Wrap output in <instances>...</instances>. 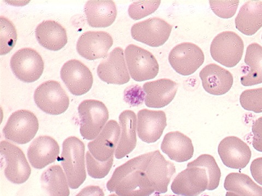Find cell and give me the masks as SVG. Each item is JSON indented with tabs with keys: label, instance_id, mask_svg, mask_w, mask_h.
Masks as SVG:
<instances>
[{
	"label": "cell",
	"instance_id": "obj_9",
	"mask_svg": "<svg viewBox=\"0 0 262 196\" xmlns=\"http://www.w3.org/2000/svg\"><path fill=\"white\" fill-rule=\"evenodd\" d=\"M11 68L15 76L26 83L38 80L45 69V63L39 54L31 48H23L12 57Z\"/></svg>",
	"mask_w": 262,
	"mask_h": 196
},
{
	"label": "cell",
	"instance_id": "obj_35",
	"mask_svg": "<svg viewBox=\"0 0 262 196\" xmlns=\"http://www.w3.org/2000/svg\"><path fill=\"white\" fill-rule=\"evenodd\" d=\"M161 1H138L131 4L128 13L131 19L140 20L151 15L158 9Z\"/></svg>",
	"mask_w": 262,
	"mask_h": 196
},
{
	"label": "cell",
	"instance_id": "obj_39",
	"mask_svg": "<svg viewBox=\"0 0 262 196\" xmlns=\"http://www.w3.org/2000/svg\"><path fill=\"white\" fill-rule=\"evenodd\" d=\"M250 170L255 181L262 185V158L256 159L252 162Z\"/></svg>",
	"mask_w": 262,
	"mask_h": 196
},
{
	"label": "cell",
	"instance_id": "obj_7",
	"mask_svg": "<svg viewBox=\"0 0 262 196\" xmlns=\"http://www.w3.org/2000/svg\"><path fill=\"white\" fill-rule=\"evenodd\" d=\"M34 101L37 107L46 113L59 115L68 109L70 98L59 82L49 80L35 90Z\"/></svg>",
	"mask_w": 262,
	"mask_h": 196
},
{
	"label": "cell",
	"instance_id": "obj_8",
	"mask_svg": "<svg viewBox=\"0 0 262 196\" xmlns=\"http://www.w3.org/2000/svg\"><path fill=\"white\" fill-rule=\"evenodd\" d=\"M129 75L135 81L142 82L157 77L159 65L150 52L134 44L127 46L125 51Z\"/></svg>",
	"mask_w": 262,
	"mask_h": 196
},
{
	"label": "cell",
	"instance_id": "obj_26",
	"mask_svg": "<svg viewBox=\"0 0 262 196\" xmlns=\"http://www.w3.org/2000/svg\"><path fill=\"white\" fill-rule=\"evenodd\" d=\"M84 12L89 26L96 28L111 26L117 16L116 5L113 1H89Z\"/></svg>",
	"mask_w": 262,
	"mask_h": 196
},
{
	"label": "cell",
	"instance_id": "obj_3",
	"mask_svg": "<svg viewBox=\"0 0 262 196\" xmlns=\"http://www.w3.org/2000/svg\"><path fill=\"white\" fill-rule=\"evenodd\" d=\"M242 38L232 31L220 33L212 41L210 54L213 60L227 68H233L239 63L244 53Z\"/></svg>",
	"mask_w": 262,
	"mask_h": 196
},
{
	"label": "cell",
	"instance_id": "obj_14",
	"mask_svg": "<svg viewBox=\"0 0 262 196\" xmlns=\"http://www.w3.org/2000/svg\"><path fill=\"white\" fill-rule=\"evenodd\" d=\"M97 73L102 81L108 84L122 85L128 83L130 77L123 49L120 47L113 49L98 65Z\"/></svg>",
	"mask_w": 262,
	"mask_h": 196
},
{
	"label": "cell",
	"instance_id": "obj_25",
	"mask_svg": "<svg viewBox=\"0 0 262 196\" xmlns=\"http://www.w3.org/2000/svg\"><path fill=\"white\" fill-rule=\"evenodd\" d=\"M35 34L39 44L49 51H59L68 43L67 30L55 21L41 22L37 27Z\"/></svg>",
	"mask_w": 262,
	"mask_h": 196
},
{
	"label": "cell",
	"instance_id": "obj_18",
	"mask_svg": "<svg viewBox=\"0 0 262 196\" xmlns=\"http://www.w3.org/2000/svg\"><path fill=\"white\" fill-rule=\"evenodd\" d=\"M218 153L224 164L227 167L240 169L249 164L251 158L249 146L235 136L225 137L220 143Z\"/></svg>",
	"mask_w": 262,
	"mask_h": 196
},
{
	"label": "cell",
	"instance_id": "obj_12",
	"mask_svg": "<svg viewBox=\"0 0 262 196\" xmlns=\"http://www.w3.org/2000/svg\"><path fill=\"white\" fill-rule=\"evenodd\" d=\"M209 178L206 169L187 167L174 178L171 190L180 196H199L208 189Z\"/></svg>",
	"mask_w": 262,
	"mask_h": 196
},
{
	"label": "cell",
	"instance_id": "obj_13",
	"mask_svg": "<svg viewBox=\"0 0 262 196\" xmlns=\"http://www.w3.org/2000/svg\"><path fill=\"white\" fill-rule=\"evenodd\" d=\"M62 80L74 95L80 96L92 89L94 79L91 71L77 60L66 62L60 71Z\"/></svg>",
	"mask_w": 262,
	"mask_h": 196
},
{
	"label": "cell",
	"instance_id": "obj_16",
	"mask_svg": "<svg viewBox=\"0 0 262 196\" xmlns=\"http://www.w3.org/2000/svg\"><path fill=\"white\" fill-rule=\"evenodd\" d=\"M120 129L117 121L111 120L95 140L88 143L89 151L97 160L104 162L113 157L119 142Z\"/></svg>",
	"mask_w": 262,
	"mask_h": 196
},
{
	"label": "cell",
	"instance_id": "obj_15",
	"mask_svg": "<svg viewBox=\"0 0 262 196\" xmlns=\"http://www.w3.org/2000/svg\"><path fill=\"white\" fill-rule=\"evenodd\" d=\"M113 44V38L108 33L88 31L79 38L76 48L81 57L88 60L94 61L105 59Z\"/></svg>",
	"mask_w": 262,
	"mask_h": 196
},
{
	"label": "cell",
	"instance_id": "obj_11",
	"mask_svg": "<svg viewBox=\"0 0 262 196\" xmlns=\"http://www.w3.org/2000/svg\"><path fill=\"white\" fill-rule=\"evenodd\" d=\"M172 30L169 23L159 18H152L134 24L131 36L138 42L151 47L163 45L168 40Z\"/></svg>",
	"mask_w": 262,
	"mask_h": 196
},
{
	"label": "cell",
	"instance_id": "obj_41",
	"mask_svg": "<svg viewBox=\"0 0 262 196\" xmlns=\"http://www.w3.org/2000/svg\"><path fill=\"white\" fill-rule=\"evenodd\" d=\"M226 196H241L238 194H237L234 192H227L226 194Z\"/></svg>",
	"mask_w": 262,
	"mask_h": 196
},
{
	"label": "cell",
	"instance_id": "obj_23",
	"mask_svg": "<svg viewBox=\"0 0 262 196\" xmlns=\"http://www.w3.org/2000/svg\"><path fill=\"white\" fill-rule=\"evenodd\" d=\"M161 149L170 160L177 162L190 160L194 154L191 138L178 131L169 132L165 135Z\"/></svg>",
	"mask_w": 262,
	"mask_h": 196
},
{
	"label": "cell",
	"instance_id": "obj_28",
	"mask_svg": "<svg viewBox=\"0 0 262 196\" xmlns=\"http://www.w3.org/2000/svg\"><path fill=\"white\" fill-rule=\"evenodd\" d=\"M41 185L49 196H69L67 176L59 165L49 167L41 176Z\"/></svg>",
	"mask_w": 262,
	"mask_h": 196
},
{
	"label": "cell",
	"instance_id": "obj_19",
	"mask_svg": "<svg viewBox=\"0 0 262 196\" xmlns=\"http://www.w3.org/2000/svg\"><path fill=\"white\" fill-rule=\"evenodd\" d=\"M167 125L166 113L163 111L143 109L138 113L137 132L144 142L149 144L158 141Z\"/></svg>",
	"mask_w": 262,
	"mask_h": 196
},
{
	"label": "cell",
	"instance_id": "obj_4",
	"mask_svg": "<svg viewBox=\"0 0 262 196\" xmlns=\"http://www.w3.org/2000/svg\"><path fill=\"white\" fill-rule=\"evenodd\" d=\"M80 133L87 140H93L101 132L109 119V112L104 103L85 100L78 106Z\"/></svg>",
	"mask_w": 262,
	"mask_h": 196
},
{
	"label": "cell",
	"instance_id": "obj_24",
	"mask_svg": "<svg viewBox=\"0 0 262 196\" xmlns=\"http://www.w3.org/2000/svg\"><path fill=\"white\" fill-rule=\"evenodd\" d=\"M119 119L121 134L115 156L117 159H121L136 148L137 118L133 111L125 110L120 114Z\"/></svg>",
	"mask_w": 262,
	"mask_h": 196
},
{
	"label": "cell",
	"instance_id": "obj_38",
	"mask_svg": "<svg viewBox=\"0 0 262 196\" xmlns=\"http://www.w3.org/2000/svg\"><path fill=\"white\" fill-rule=\"evenodd\" d=\"M253 133L252 145L253 148L259 152H262V117L253 122L252 127Z\"/></svg>",
	"mask_w": 262,
	"mask_h": 196
},
{
	"label": "cell",
	"instance_id": "obj_43",
	"mask_svg": "<svg viewBox=\"0 0 262 196\" xmlns=\"http://www.w3.org/2000/svg\"><path fill=\"white\" fill-rule=\"evenodd\" d=\"M108 196H119V195H117V194H114H114H111V195H110Z\"/></svg>",
	"mask_w": 262,
	"mask_h": 196
},
{
	"label": "cell",
	"instance_id": "obj_1",
	"mask_svg": "<svg viewBox=\"0 0 262 196\" xmlns=\"http://www.w3.org/2000/svg\"><path fill=\"white\" fill-rule=\"evenodd\" d=\"M152 152L130 159L117 167L106 188L119 196H150L155 192L145 174Z\"/></svg>",
	"mask_w": 262,
	"mask_h": 196
},
{
	"label": "cell",
	"instance_id": "obj_42",
	"mask_svg": "<svg viewBox=\"0 0 262 196\" xmlns=\"http://www.w3.org/2000/svg\"><path fill=\"white\" fill-rule=\"evenodd\" d=\"M154 196H161L160 195V194H159L158 193H155L154 195ZM165 196H180V195H165Z\"/></svg>",
	"mask_w": 262,
	"mask_h": 196
},
{
	"label": "cell",
	"instance_id": "obj_10",
	"mask_svg": "<svg viewBox=\"0 0 262 196\" xmlns=\"http://www.w3.org/2000/svg\"><path fill=\"white\" fill-rule=\"evenodd\" d=\"M204 54L198 45L189 42L179 44L172 48L168 61L179 75L189 76L198 70L204 62Z\"/></svg>",
	"mask_w": 262,
	"mask_h": 196
},
{
	"label": "cell",
	"instance_id": "obj_6",
	"mask_svg": "<svg viewBox=\"0 0 262 196\" xmlns=\"http://www.w3.org/2000/svg\"><path fill=\"white\" fill-rule=\"evenodd\" d=\"M39 129L35 114L29 110H20L13 112L3 129L7 140L18 144H25L34 138Z\"/></svg>",
	"mask_w": 262,
	"mask_h": 196
},
{
	"label": "cell",
	"instance_id": "obj_31",
	"mask_svg": "<svg viewBox=\"0 0 262 196\" xmlns=\"http://www.w3.org/2000/svg\"><path fill=\"white\" fill-rule=\"evenodd\" d=\"M187 167H200L206 169L209 178L207 190L212 191L218 187L221 173L214 157L209 154H202L194 161L188 163Z\"/></svg>",
	"mask_w": 262,
	"mask_h": 196
},
{
	"label": "cell",
	"instance_id": "obj_30",
	"mask_svg": "<svg viewBox=\"0 0 262 196\" xmlns=\"http://www.w3.org/2000/svg\"><path fill=\"white\" fill-rule=\"evenodd\" d=\"M225 189L241 196H262V187L247 175L229 174L225 179Z\"/></svg>",
	"mask_w": 262,
	"mask_h": 196
},
{
	"label": "cell",
	"instance_id": "obj_29",
	"mask_svg": "<svg viewBox=\"0 0 262 196\" xmlns=\"http://www.w3.org/2000/svg\"><path fill=\"white\" fill-rule=\"evenodd\" d=\"M250 67L247 75L241 78L242 85L247 87L262 83V46L254 43L249 45L244 60Z\"/></svg>",
	"mask_w": 262,
	"mask_h": 196
},
{
	"label": "cell",
	"instance_id": "obj_2",
	"mask_svg": "<svg viewBox=\"0 0 262 196\" xmlns=\"http://www.w3.org/2000/svg\"><path fill=\"white\" fill-rule=\"evenodd\" d=\"M85 150L84 143L76 137H69L63 142L61 165L72 189H77L86 180Z\"/></svg>",
	"mask_w": 262,
	"mask_h": 196
},
{
	"label": "cell",
	"instance_id": "obj_22",
	"mask_svg": "<svg viewBox=\"0 0 262 196\" xmlns=\"http://www.w3.org/2000/svg\"><path fill=\"white\" fill-rule=\"evenodd\" d=\"M205 91L214 95H222L230 91L233 77L228 70L211 63L206 65L200 73Z\"/></svg>",
	"mask_w": 262,
	"mask_h": 196
},
{
	"label": "cell",
	"instance_id": "obj_20",
	"mask_svg": "<svg viewBox=\"0 0 262 196\" xmlns=\"http://www.w3.org/2000/svg\"><path fill=\"white\" fill-rule=\"evenodd\" d=\"M59 153L60 146L54 138L40 136L30 145L28 158L33 167L40 169L54 162Z\"/></svg>",
	"mask_w": 262,
	"mask_h": 196
},
{
	"label": "cell",
	"instance_id": "obj_33",
	"mask_svg": "<svg viewBox=\"0 0 262 196\" xmlns=\"http://www.w3.org/2000/svg\"><path fill=\"white\" fill-rule=\"evenodd\" d=\"M114 158L102 162L97 160L89 151L86 154V162L88 173L94 179H102L107 176L112 167Z\"/></svg>",
	"mask_w": 262,
	"mask_h": 196
},
{
	"label": "cell",
	"instance_id": "obj_27",
	"mask_svg": "<svg viewBox=\"0 0 262 196\" xmlns=\"http://www.w3.org/2000/svg\"><path fill=\"white\" fill-rule=\"evenodd\" d=\"M236 29L243 34L251 36L262 27V2L249 1L241 8L235 19Z\"/></svg>",
	"mask_w": 262,
	"mask_h": 196
},
{
	"label": "cell",
	"instance_id": "obj_32",
	"mask_svg": "<svg viewBox=\"0 0 262 196\" xmlns=\"http://www.w3.org/2000/svg\"><path fill=\"white\" fill-rule=\"evenodd\" d=\"M1 51L0 55L9 53L15 45L18 35L14 24L7 18L1 16Z\"/></svg>",
	"mask_w": 262,
	"mask_h": 196
},
{
	"label": "cell",
	"instance_id": "obj_37",
	"mask_svg": "<svg viewBox=\"0 0 262 196\" xmlns=\"http://www.w3.org/2000/svg\"><path fill=\"white\" fill-rule=\"evenodd\" d=\"M146 94L141 87L135 85L128 87L124 92V101L131 106H138L145 102Z\"/></svg>",
	"mask_w": 262,
	"mask_h": 196
},
{
	"label": "cell",
	"instance_id": "obj_40",
	"mask_svg": "<svg viewBox=\"0 0 262 196\" xmlns=\"http://www.w3.org/2000/svg\"><path fill=\"white\" fill-rule=\"evenodd\" d=\"M76 196H104V193L100 186H88L82 189Z\"/></svg>",
	"mask_w": 262,
	"mask_h": 196
},
{
	"label": "cell",
	"instance_id": "obj_36",
	"mask_svg": "<svg viewBox=\"0 0 262 196\" xmlns=\"http://www.w3.org/2000/svg\"><path fill=\"white\" fill-rule=\"evenodd\" d=\"M239 3V1L209 2L212 11L220 18L223 19L233 17Z\"/></svg>",
	"mask_w": 262,
	"mask_h": 196
},
{
	"label": "cell",
	"instance_id": "obj_17",
	"mask_svg": "<svg viewBox=\"0 0 262 196\" xmlns=\"http://www.w3.org/2000/svg\"><path fill=\"white\" fill-rule=\"evenodd\" d=\"M176 172L174 163L166 160L159 150L152 152L145 174L156 193L161 194L167 192Z\"/></svg>",
	"mask_w": 262,
	"mask_h": 196
},
{
	"label": "cell",
	"instance_id": "obj_5",
	"mask_svg": "<svg viewBox=\"0 0 262 196\" xmlns=\"http://www.w3.org/2000/svg\"><path fill=\"white\" fill-rule=\"evenodd\" d=\"M2 165L8 181L15 184L26 183L31 174V169L24 152L18 147L9 142L0 143Z\"/></svg>",
	"mask_w": 262,
	"mask_h": 196
},
{
	"label": "cell",
	"instance_id": "obj_21",
	"mask_svg": "<svg viewBox=\"0 0 262 196\" xmlns=\"http://www.w3.org/2000/svg\"><path fill=\"white\" fill-rule=\"evenodd\" d=\"M145 104L147 107L160 109L166 107L176 95L178 85L176 82L168 79H161L144 84Z\"/></svg>",
	"mask_w": 262,
	"mask_h": 196
},
{
	"label": "cell",
	"instance_id": "obj_44",
	"mask_svg": "<svg viewBox=\"0 0 262 196\" xmlns=\"http://www.w3.org/2000/svg\"><path fill=\"white\" fill-rule=\"evenodd\" d=\"M261 40H262V35H261Z\"/></svg>",
	"mask_w": 262,
	"mask_h": 196
},
{
	"label": "cell",
	"instance_id": "obj_34",
	"mask_svg": "<svg viewBox=\"0 0 262 196\" xmlns=\"http://www.w3.org/2000/svg\"><path fill=\"white\" fill-rule=\"evenodd\" d=\"M242 108L256 113L262 112V87L245 90L241 95Z\"/></svg>",
	"mask_w": 262,
	"mask_h": 196
}]
</instances>
